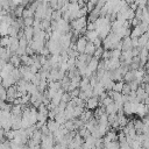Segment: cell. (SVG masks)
I'll return each mask as SVG.
<instances>
[{
    "label": "cell",
    "mask_w": 149,
    "mask_h": 149,
    "mask_svg": "<svg viewBox=\"0 0 149 149\" xmlns=\"http://www.w3.org/2000/svg\"><path fill=\"white\" fill-rule=\"evenodd\" d=\"M86 23H87V20H86V16H80L78 19H73L70 21V27L72 30H79L84 27H86Z\"/></svg>",
    "instance_id": "obj_1"
},
{
    "label": "cell",
    "mask_w": 149,
    "mask_h": 149,
    "mask_svg": "<svg viewBox=\"0 0 149 149\" xmlns=\"http://www.w3.org/2000/svg\"><path fill=\"white\" fill-rule=\"evenodd\" d=\"M74 43H76V50H77L79 54H83L84 50H85V45H86V43H87V40L85 38V36H84V35H80V36L77 38V41H76Z\"/></svg>",
    "instance_id": "obj_2"
},
{
    "label": "cell",
    "mask_w": 149,
    "mask_h": 149,
    "mask_svg": "<svg viewBox=\"0 0 149 149\" xmlns=\"http://www.w3.org/2000/svg\"><path fill=\"white\" fill-rule=\"evenodd\" d=\"M85 106H86L87 109L93 111L95 107L99 106V98H98V97H94V95L87 98V99L85 100Z\"/></svg>",
    "instance_id": "obj_3"
},
{
    "label": "cell",
    "mask_w": 149,
    "mask_h": 149,
    "mask_svg": "<svg viewBox=\"0 0 149 149\" xmlns=\"http://www.w3.org/2000/svg\"><path fill=\"white\" fill-rule=\"evenodd\" d=\"M45 125H47V127H48V129H49L50 133H54V132H56L59 128V123L57 121H55L54 119H49L45 122Z\"/></svg>",
    "instance_id": "obj_4"
},
{
    "label": "cell",
    "mask_w": 149,
    "mask_h": 149,
    "mask_svg": "<svg viewBox=\"0 0 149 149\" xmlns=\"http://www.w3.org/2000/svg\"><path fill=\"white\" fill-rule=\"evenodd\" d=\"M23 34H24V38L28 41V43L33 40V36H34V30H33V27H23Z\"/></svg>",
    "instance_id": "obj_5"
},
{
    "label": "cell",
    "mask_w": 149,
    "mask_h": 149,
    "mask_svg": "<svg viewBox=\"0 0 149 149\" xmlns=\"http://www.w3.org/2000/svg\"><path fill=\"white\" fill-rule=\"evenodd\" d=\"M137 43H139V48H143L148 43V31L143 33L141 36L137 37Z\"/></svg>",
    "instance_id": "obj_6"
},
{
    "label": "cell",
    "mask_w": 149,
    "mask_h": 149,
    "mask_svg": "<svg viewBox=\"0 0 149 149\" xmlns=\"http://www.w3.org/2000/svg\"><path fill=\"white\" fill-rule=\"evenodd\" d=\"M9 63H12L14 65V68H19L21 66V59L20 56H17L16 54H12V56L9 57Z\"/></svg>",
    "instance_id": "obj_7"
},
{
    "label": "cell",
    "mask_w": 149,
    "mask_h": 149,
    "mask_svg": "<svg viewBox=\"0 0 149 149\" xmlns=\"http://www.w3.org/2000/svg\"><path fill=\"white\" fill-rule=\"evenodd\" d=\"M15 84V80L12 78V76L9 74L8 77H6V78H3L2 79V81H1V85L5 87V88H8L9 86H12V85H14Z\"/></svg>",
    "instance_id": "obj_8"
},
{
    "label": "cell",
    "mask_w": 149,
    "mask_h": 149,
    "mask_svg": "<svg viewBox=\"0 0 149 149\" xmlns=\"http://www.w3.org/2000/svg\"><path fill=\"white\" fill-rule=\"evenodd\" d=\"M135 77H134V70H128L123 76H122V80L125 83H129L132 80H134Z\"/></svg>",
    "instance_id": "obj_9"
},
{
    "label": "cell",
    "mask_w": 149,
    "mask_h": 149,
    "mask_svg": "<svg viewBox=\"0 0 149 149\" xmlns=\"http://www.w3.org/2000/svg\"><path fill=\"white\" fill-rule=\"evenodd\" d=\"M102 92H105V87L102 86V84H101V83H99V81H98V84L93 87V95H94V97H99Z\"/></svg>",
    "instance_id": "obj_10"
},
{
    "label": "cell",
    "mask_w": 149,
    "mask_h": 149,
    "mask_svg": "<svg viewBox=\"0 0 149 149\" xmlns=\"http://www.w3.org/2000/svg\"><path fill=\"white\" fill-rule=\"evenodd\" d=\"M84 36H85V38H86L88 42H92L94 38L98 37V34H97L95 30H86V33L84 34Z\"/></svg>",
    "instance_id": "obj_11"
},
{
    "label": "cell",
    "mask_w": 149,
    "mask_h": 149,
    "mask_svg": "<svg viewBox=\"0 0 149 149\" xmlns=\"http://www.w3.org/2000/svg\"><path fill=\"white\" fill-rule=\"evenodd\" d=\"M94 50H95V47H94V44H93L92 42H88V41H87V43H86V45H85V50H84V54L92 56V55H93V52H94Z\"/></svg>",
    "instance_id": "obj_12"
},
{
    "label": "cell",
    "mask_w": 149,
    "mask_h": 149,
    "mask_svg": "<svg viewBox=\"0 0 149 149\" xmlns=\"http://www.w3.org/2000/svg\"><path fill=\"white\" fill-rule=\"evenodd\" d=\"M116 111H118V107H116V105L114 102H111L109 105H107L105 107V113L107 115L108 114H114V113H116Z\"/></svg>",
    "instance_id": "obj_13"
},
{
    "label": "cell",
    "mask_w": 149,
    "mask_h": 149,
    "mask_svg": "<svg viewBox=\"0 0 149 149\" xmlns=\"http://www.w3.org/2000/svg\"><path fill=\"white\" fill-rule=\"evenodd\" d=\"M123 80H119V81H114L113 83V86H112V91H115V92H121L122 90V86H123Z\"/></svg>",
    "instance_id": "obj_14"
},
{
    "label": "cell",
    "mask_w": 149,
    "mask_h": 149,
    "mask_svg": "<svg viewBox=\"0 0 149 149\" xmlns=\"http://www.w3.org/2000/svg\"><path fill=\"white\" fill-rule=\"evenodd\" d=\"M84 112V106H74L72 109V115L73 118H79V115Z\"/></svg>",
    "instance_id": "obj_15"
},
{
    "label": "cell",
    "mask_w": 149,
    "mask_h": 149,
    "mask_svg": "<svg viewBox=\"0 0 149 149\" xmlns=\"http://www.w3.org/2000/svg\"><path fill=\"white\" fill-rule=\"evenodd\" d=\"M21 17H22V19H24V17H34V10H33L30 7L24 8L23 12H22V16H21Z\"/></svg>",
    "instance_id": "obj_16"
},
{
    "label": "cell",
    "mask_w": 149,
    "mask_h": 149,
    "mask_svg": "<svg viewBox=\"0 0 149 149\" xmlns=\"http://www.w3.org/2000/svg\"><path fill=\"white\" fill-rule=\"evenodd\" d=\"M8 26L6 22H0V36H5V35H8L7 31H8Z\"/></svg>",
    "instance_id": "obj_17"
},
{
    "label": "cell",
    "mask_w": 149,
    "mask_h": 149,
    "mask_svg": "<svg viewBox=\"0 0 149 149\" xmlns=\"http://www.w3.org/2000/svg\"><path fill=\"white\" fill-rule=\"evenodd\" d=\"M62 19V12L59 9H55L52 10V14H51V20L54 21H58Z\"/></svg>",
    "instance_id": "obj_18"
},
{
    "label": "cell",
    "mask_w": 149,
    "mask_h": 149,
    "mask_svg": "<svg viewBox=\"0 0 149 149\" xmlns=\"http://www.w3.org/2000/svg\"><path fill=\"white\" fill-rule=\"evenodd\" d=\"M9 44V36L8 35H5V36H0V47H8Z\"/></svg>",
    "instance_id": "obj_19"
},
{
    "label": "cell",
    "mask_w": 149,
    "mask_h": 149,
    "mask_svg": "<svg viewBox=\"0 0 149 149\" xmlns=\"http://www.w3.org/2000/svg\"><path fill=\"white\" fill-rule=\"evenodd\" d=\"M23 9H24L23 6H16V7L14 8V10H13V14L15 15V17H21Z\"/></svg>",
    "instance_id": "obj_20"
},
{
    "label": "cell",
    "mask_w": 149,
    "mask_h": 149,
    "mask_svg": "<svg viewBox=\"0 0 149 149\" xmlns=\"http://www.w3.org/2000/svg\"><path fill=\"white\" fill-rule=\"evenodd\" d=\"M102 51H104V48H102V47H97L92 56L95 57L97 59H100V58H101V55H102Z\"/></svg>",
    "instance_id": "obj_21"
},
{
    "label": "cell",
    "mask_w": 149,
    "mask_h": 149,
    "mask_svg": "<svg viewBox=\"0 0 149 149\" xmlns=\"http://www.w3.org/2000/svg\"><path fill=\"white\" fill-rule=\"evenodd\" d=\"M128 85H129V87H130V91H136V88L139 87L140 83H139L136 79H134V80L129 81V83H128Z\"/></svg>",
    "instance_id": "obj_22"
},
{
    "label": "cell",
    "mask_w": 149,
    "mask_h": 149,
    "mask_svg": "<svg viewBox=\"0 0 149 149\" xmlns=\"http://www.w3.org/2000/svg\"><path fill=\"white\" fill-rule=\"evenodd\" d=\"M22 20H23V26H24V27H30V26H33L34 17H24V19H22Z\"/></svg>",
    "instance_id": "obj_23"
},
{
    "label": "cell",
    "mask_w": 149,
    "mask_h": 149,
    "mask_svg": "<svg viewBox=\"0 0 149 149\" xmlns=\"http://www.w3.org/2000/svg\"><path fill=\"white\" fill-rule=\"evenodd\" d=\"M130 92V87L128 85V83H123V86H122V90H121V94H126L128 95Z\"/></svg>",
    "instance_id": "obj_24"
},
{
    "label": "cell",
    "mask_w": 149,
    "mask_h": 149,
    "mask_svg": "<svg viewBox=\"0 0 149 149\" xmlns=\"http://www.w3.org/2000/svg\"><path fill=\"white\" fill-rule=\"evenodd\" d=\"M120 56H121V50H118V49L111 50V58H119Z\"/></svg>",
    "instance_id": "obj_25"
},
{
    "label": "cell",
    "mask_w": 149,
    "mask_h": 149,
    "mask_svg": "<svg viewBox=\"0 0 149 149\" xmlns=\"http://www.w3.org/2000/svg\"><path fill=\"white\" fill-rule=\"evenodd\" d=\"M70 100H71V97H70L69 92H63V93H62V97H61V101L69 102Z\"/></svg>",
    "instance_id": "obj_26"
},
{
    "label": "cell",
    "mask_w": 149,
    "mask_h": 149,
    "mask_svg": "<svg viewBox=\"0 0 149 149\" xmlns=\"http://www.w3.org/2000/svg\"><path fill=\"white\" fill-rule=\"evenodd\" d=\"M27 45H28V41L24 38V36L21 37V38H19V47H21V48H26Z\"/></svg>",
    "instance_id": "obj_27"
},
{
    "label": "cell",
    "mask_w": 149,
    "mask_h": 149,
    "mask_svg": "<svg viewBox=\"0 0 149 149\" xmlns=\"http://www.w3.org/2000/svg\"><path fill=\"white\" fill-rule=\"evenodd\" d=\"M111 58V50H105L102 51V55H101V59H108Z\"/></svg>",
    "instance_id": "obj_28"
},
{
    "label": "cell",
    "mask_w": 149,
    "mask_h": 149,
    "mask_svg": "<svg viewBox=\"0 0 149 149\" xmlns=\"http://www.w3.org/2000/svg\"><path fill=\"white\" fill-rule=\"evenodd\" d=\"M79 87H76V88H73L72 91H70L69 92V94H70V97L71 98H74V97H78V94H79Z\"/></svg>",
    "instance_id": "obj_29"
},
{
    "label": "cell",
    "mask_w": 149,
    "mask_h": 149,
    "mask_svg": "<svg viewBox=\"0 0 149 149\" xmlns=\"http://www.w3.org/2000/svg\"><path fill=\"white\" fill-rule=\"evenodd\" d=\"M101 42H102V40L99 38V37H97V38H94V40L92 41V43L94 44L95 48H97V47H101Z\"/></svg>",
    "instance_id": "obj_30"
},
{
    "label": "cell",
    "mask_w": 149,
    "mask_h": 149,
    "mask_svg": "<svg viewBox=\"0 0 149 149\" xmlns=\"http://www.w3.org/2000/svg\"><path fill=\"white\" fill-rule=\"evenodd\" d=\"M6 63H7V62H6L5 59L0 58V70H2V69H3V66L6 65Z\"/></svg>",
    "instance_id": "obj_31"
},
{
    "label": "cell",
    "mask_w": 149,
    "mask_h": 149,
    "mask_svg": "<svg viewBox=\"0 0 149 149\" xmlns=\"http://www.w3.org/2000/svg\"><path fill=\"white\" fill-rule=\"evenodd\" d=\"M74 149H83V148H81V146H78V147H76Z\"/></svg>",
    "instance_id": "obj_32"
},
{
    "label": "cell",
    "mask_w": 149,
    "mask_h": 149,
    "mask_svg": "<svg viewBox=\"0 0 149 149\" xmlns=\"http://www.w3.org/2000/svg\"><path fill=\"white\" fill-rule=\"evenodd\" d=\"M101 149H106V148H105V147H102V148H101Z\"/></svg>",
    "instance_id": "obj_33"
}]
</instances>
